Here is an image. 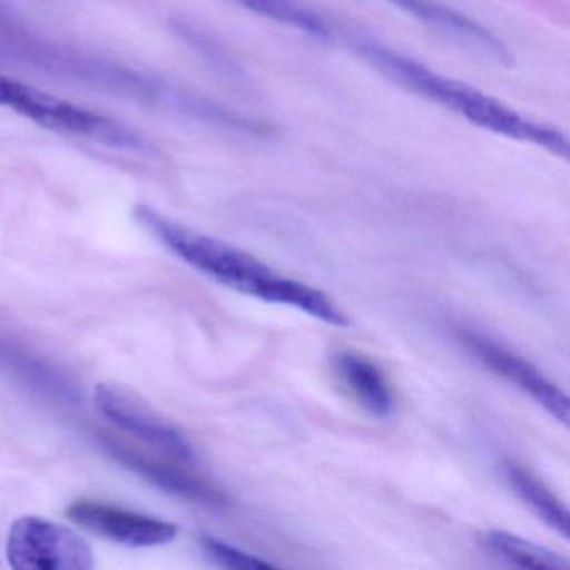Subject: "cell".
I'll return each mask as SVG.
<instances>
[{
    "label": "cell",
    "mask_w": 570,
    "mask_h": 570,
    "mask_svg": "<svg viewBox=\"0 0 570 570\" xmlns=\"http://www.w3.org/2000/svg\"><path fill=\"white\" fill-rule=\"evenodd\" d=\"M135 216L163 245L198 272L235 292L278 303L285 276L269 269L265 263L243 249L212 236L195 232L156 212L153 206L138 205Z\"/></svg>",
    "instance_id": "2"
},
{
    "label": "cell",
    "mask_w": 570,
    "mask_h": 570,
    "mask_svg": "<svg viewBox=\"0 0 570 570\" xmlns=\"http://www.w3.org/2000/svg\"><path fill=\"white\" fill-rule=\"evenodd\" d=\"M101 443L105 450L111 453L112 459L138 475L145 476L159 489L208 509L228 507V495L218 485L188 469L191 463L148 455L112 435H101Z\"/></svg>",
    "instance_id": "6"
},
{
    "label": "cell",
    "mask_w": 570,
    "mask_h": 570,
    "mask_svg": "<svg viewBox=\"0 0 570 570\" xmlns=\"http://www.w3.org/2000/svg\"><path fill=\"white\" fill-rule=\"evenodd\" d=\"M389 2L412 18L419 19L433 31L442 32L446 38L472 49L476 55L492 59L499 65H512V55L492 31L470 19L469 16L442 4L439 0H389Z\"/></svg>",
    "instance_id": "9"
},
{
    "label": "cell",
    "mask_w": 570,
    "mask_h": 570,
    "mask_svg": "<svg viewBox=\"0 0 570 570\" xmlns=\"http://www.w3.org/2000/svg\"><path fill=\"white\" fill-rule=\"evenodd\" d=\"M68 517L82 529L121 546L158 547L178 537V527L166 520L119 509L96 500H78L68 507Z\"/></svg>",
    "instance_id": "7"
},
{
    "label": "cell",
    "mask_w": 570,
    "mask_h": 570,
    "mask_svg": "<svg viewBox=\"0 0 570 570\" xmlns=\"http://www.w3.org/2000/svg\"><path fill=\"white\" fill-rule=\"evenodd\" d=\"M487 547L500 559L522 569H569V560L566 557L512 533H489Z\"/></svg>",
    "instance_id": "13"
},
{
    "label": "cell",
    "mask_w": 570,
    "mask_h": 570,
    "mask_svg": "<svg viewBox=\"0 0 570 570\" xmlns=\"http://www.w3.org/2000/svg\"><path fill=\"white\" fill-rule=\"evenodd\" d=\"M358 55L385 78L409 91L462 116L466 121L493 135L505 136L515 141L539 146L552 155L567 158L569 141L559 129L532 121L515 109L485 95L480 89L439 75L422 62L375 41H358Z\"/></svg>",
    "instance_id": "1"
},
{
    "label": "cell",
    "mask_w": 570,
    "mask_h": 570,
    "mask_svg": "<svg viewBox=\"0 0 570 570\" xmlns=\"http://www.w3.org/2000/svg\"><path fill=\"white\" fill-rule=\"evenodd\" d=\"M507 476L513 489L517 490L523 502L532 507L533 512L553 530L560 533L563 539H569V512L563 503L537 479L535 475L517 465L509 463L507 465Z\"/></svg>",
    "instance_id": "11"
},
{
    "label": "cell",
    "mask_w": 570,
    "mask_h": 570,
    "mask_svg": "<svg viewBox=\"0 0 570 570\" xmlns=\"http://www.w3.org/2000/svg\"><path fill=\"white\" fill-rule=\"evenodd\" d=\"M99 413L118 429L178 462L195 463V449L185 435L122 386L101 383L95 390Z\"/></svg>",
    "instance_id": "5"
},
{
    "label": "cell",
    "mask_w": 570,
    "mask_h": 570,
    "mask_svg": "<svg viewBox=\"0 0 570 570\" xmlns=\"http://www.w3.org/2000/svg\"><path fill=\"white\" fill-rule=\"evenodd\" d=\"M199 543L209 559L226 569H272L273 567V563L245 552L225 540L215 539V537H202Z\"/></svg>",
    "instance_id": "14"
},
{
    "label": "cell",
    "mask_w": 570,
    "mask_h": 570,
    "mask_svg": "<svg viewBox=\"0 0 570 570\" xmlns=\"http://www.w3.org/2000/svg\"><path fill=\"white\" fill-rule=\"evenodd\" d=\"M0 365L18 373L26 383L51 399L71 402L76 396L75 389L69 385L68 380L61 373L56 372L48 363L41 362L36 356L14 348V346L0 343Z\"/></svg>",
    "instance_id": "12"
},
{
    "label": "cell",
    "mask_w": 570,
    "mask_h": 570,
    "mask_svg": "<svg viewBox=\"0 0 570 570\" xmlns=\"http://www.w3.org/2000/svg\"><path fill=\"white\" fill-rule=\"evenodd\" d=\"M0 106L58 135L86 139L119 151H151V145L139 132L116 119L4 75H0Z\"/></svg>",
    "instance_id": "3"
},
{
    "label": "cell",
    "mask_w": 570,
    "mask_h": 570,
    "mask_svg": "<svg viewBox=\"0 0 570 570\" xmlns=\"http://www.w3.org/2000/svg\"><path fill=\"white\" fill-rule=\"evenodd\" d=\"M462 342L466 348L497 375L510 380L513 385L522 389L527 395L532 396L542 409H546L553 419L569 423V405L567 396L556 383L550 382L535 366L530 365L525 358L513 353L507 346L493 342L489 336L476 332H462Z\"/></svg>",
    "instance_id": "8"
},
{
    "label": "cell",
    "mask_w": 570,
    "mask_h": 570,
    "mask_svg": "<svg viewBox=\"0 0 570 570\" xmlns=\"http://www.w3.org/2000/svg\"><path fill=\"white\" fill-rule=\"evenodd\" d=\"M333 363L340 379L370 413L376 416L392 415L393 393L375 363L350 352L338 353Z\"/></svg>",
    "instance_id": "10"
},
{
    "label": "cell",
    "mask_w": 570,
    "mask_h": 570,
    "mask_svg": "<svg viewBox=\"0 0 570 570\" xmlns=\"http://www.w3.org/2000/svg\"><path fill=\"white\" fill-rule=\"evenodd\" d=\"M6 556L14 569L89 570L95 553L79 533L42 517L26 515L9 530Z\"/></svg>",
    "instance_id": "4"
}]
</instances>
